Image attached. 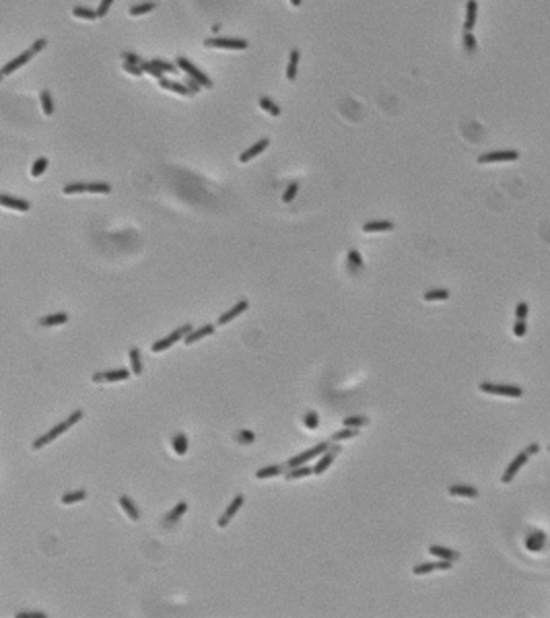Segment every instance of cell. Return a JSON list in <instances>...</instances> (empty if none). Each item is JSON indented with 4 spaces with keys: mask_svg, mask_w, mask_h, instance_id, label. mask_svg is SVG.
Returning a JSON list of instances; mask_svg holds the SVG:
<instances>
[{
    "mask_svg": "<svg viewBox=\"0 0 550 618\" xmlns=\"http://www.w3.org/2000/svg\"><path fill=\"white\" fill-rule=\"evenodd\" d=\"M81 418H83V410H74V412H72L71 416H68V418H66V421H64V423H60V425H56V427L52 428V431H48L46 435H42V437H39V439H35L31 447H33V450H42V447H46V445H48L49 441H54V439H56V437H58V435H62V433H66V431H68V428H71L72 425H76L78 421H81Z\"/></svg>",
    "mask_w": 550,
    "mask_h": 618,
    "instance_id": "cell-1",
    "label": "cell"
},
{
    "mask_svg": "<svg viewBox=\"0 0 550 618\" xmlns=\"http://www.w3.org/2000/svg\"><path fill=\"white\" fill-rule=\"evenodd\" d=\"M46 44H48V42H46L44 37H42V39H37V42H35V44H33L31 48H29L27 52H23L21 56H17V58H15V60H11V62H8L6 66H2V68H0V74H2V76H6V74L15 72L17 68H21V66H23V64H27L29 60H31V58H33L35 54H39V52H42V49L46 48Z\"/></svg>",
    "mask_w": 550,
    "mask_h": 618,
    "instance_id": "cell-2",
    "label": "cell"
},
{
    "mask_svg": "<svg viewBox=\"0 0 550 618\" xmlns=\"http://www.w3.org/2000/svg\"><path fill=\"white\" fill-rule=\"evenodd\" d=\"M177 68H179V71H184L190 78H194V81H196L200 87H204V89H213V81H211V78H208L202 71H200L198 66H194L192 62H190L188 58L179 56V58H177Z\"/></svg>",
    "mask_w": 550,
    "mask_h": 618,
    "instance_id": "cell-3",
    "label": "cell"
},
{
    "mask_svg": "<svg viewBox=\"0 0 550 618\" xmlns=\"http://www.w3.org/2000/svg\"><path fill=\"white\" fill-rule=\"evenodd\" d=\"M480 390L484 394H493V396H507V398H522L524 392L519 385H497V383H480Z\"/></svg>",
    "mask_w": 550,
    "mask_h": 618,
    "instance_id": "cell-4",
    "label": "cell"
},
{
    "mask_svg": "<svg viewBox=\"0 0 550 618\" xmlns=\"http://www.w3.org/2000/svg\"><path fill=\"white\" fill-rule=\"evenodd\" d=\"M192 330H194V328L190 326V324H186V326H182V328H177L175 332H171L167 338H163V340H157V342L151 346V351H153V353H163V351H167L169 346H173L177 340H182V338H184L188 332H192Z\"/></svg>",
    "mask_w": 550,
    "mask_h": 618,
    "instance_id": "cell-5",
    "label": "cell"
},
{
    "mask_svg": "<svg viewBox=\"0 0 550 618\" xmlns=\"http://www.w3.org/2000/svg\"><path fill=\"white\" fill-rule=\"evenodd\" d=\"M206 48H218V49H245V39H231V37H211L204 42Z\"/></svg>",
    "mask_w": 550,
    "mask_h": 618,
    "instance_id": "cell-6",
    "label": "cell"
},
{
    "mask_svg": "<svg viewBox=\"0 0 550 618\" xmlns=\"http://www.w3.org/2000/svg\"><path fill=\"white\" fill-rule=\"evenodd\" d=\"M328 443H319V445H315V447H311V450H307V452H303V453H299V455H295V457H291V460L287 462V466L288 468H295V466H303L305 462H309V460H313V457H317V455H322L326 450H328Z\"/></svg>",
    "mask_w": 550,
    "mask_h": 618,
    "instance_id": "cell-7",
    "label": "cell"
},
{
    "mask_svg": "<svg viewBox=\"0 0 550 618\" xmlns=\"http://www.w3.org/2000/svg\"><path fill=\"white\" fill-rule=\"evenodd\" d=\"M340 453V445H330L328 450L324 452V455L319 457V462L315 464V468H313V472L319 476V474H324L330 466H332V462L336 460V455Z\"/></svg>",
    "mask_w": 550,
    "mask_h": 618,
    "instance_id": "cell-8",
    "label": "cell"
},
{
    "mask_svg": "<svg viewBox=\"0 0 550 618\" xmlns=\"http://www.w3.org/2000/svg\"><path fill=\"white\" fill-rule=\"evenodd\" d=\"M519 153L517 151H497V153H486L478 157V163H497V161H517Z\"/></svg>",
    "mask_w": 550,
    "mask_h": 618,
    "instance_id": "cell-9",
    "label": "cell"
},
{
    "mask_svg": "<svg viewBox=\"0 0 550 618\" xmlns=\"http://www.w3.org/2000/svg\"><path fill=\"white\" fill-rule=\"evenodd\" d=\"M130 377L128 369H114V371H103V373H95L93 381L95 383H103V381H124Z\"/></svg>",
    "mask_w": 550,
    "mask_h": 618,
    "instance_id": "cell-10",
    "label": "cell"
},
{
    "mask_svg": "<svg viewBox=\"0 0 550 618\" xmlns=\"http://www.w3.org/2000/svg\"><path fill=\"white\" fill-rule=\"evenodd\" d=\"M243 501H245V499H243V495H237V497H235V499L231 501V505L227 507V511L221 515V520H218V527H227V523L233 520V515H235L239 509H241Z\"/></svg>",
    "mask_w": 550,
    "mask_h": 618,
    "instance_id": "cell-11",
    "label": "cell"
},
{
    "mask_svg": "<svg viewBox=\"0 0 550 618\" xmlns=\"http://www.w3.org/2000/svg\"><path fill=\"white\" fill-rule=\"evenodd\" d=\"M527 457H529V455H527L526 452L517 453V457H515V460H513L511 464H509V468H507V470H505V474H503V482H505V484L513 480V478H515V474L519 472V468H522V466H524V464L527 462Z\"/></svg>",
    "mask_w": 550,
    "mask_h": 618,
    "instance_id": "cell-12",
    "label": "cell"
},
{
    "mask_svg": "<svg viewBox=\"0 0 550 618\" xmlns=\"http://www.w3.org/2000/svg\"><path fill=\"white\" fill-rule=\"evenodd\" d=\"M445 571V569H452V561H437V563H425V565H416L414 567V575H427V573H431V571Z\"/></svg>",
    "mask_w": 550,
    "mask_h": 618,
    "instance_id": "cell-13",
    "label": "cell"
},
{
    "mask_svg": "<svg viewBox=\"0 0 550 618\" xmlns=\"http://www.w3.org/2000/svg\"><path fill=\"white\" fill-rule=\"evenodd\" d=\"M0 206H6V208H15V211H23L27 213L31 204L27 200H21V198H13V196H6V194H0Z\"/></svg>",
    "mask_w": 550,
    "mask_h": 618,
    "instance_id": "cell-14",
    "label": "cell"
},
{
    "mask_svg": "<svg viewBox=\"0 0 550 618\" xmlns=\"http://www.w3.org/2000/svg\"><path fill=\"white\" fill-rule=\"evenodd\" d=\"M247 307H249V303L245 301V299H243V301H239L235 307H231L227 313H223L221 317H218V326H225V324H229L231 320H235V317H237V315H241Z\"/></svg>",
    "mask_w": 550,
    "mask_h": 618,
    "instance_id": "cell-15",
    "label": "cell"
},
{
    "mask_svg": "<svg viewBox=\"0 0 550 618\" xmlns=\"http://www.w3.org/2000/svg\"><path fill=\"white\" fill-rule=\"evenodd\" d=\"M268 146V138H262V141H258L254 146H249L245 153H241V157H239V161L241 163H249L254 157H258L260 153H264V148Z\"/></svg>",
    "mask_w": 550,
    "mask_h": 618,
    "instance_id": "cell-16",
    "label": "cell"
},
{
    "mask_svg": "<svg viewBox=\"0 0 550 618\" xmlns=\"http://www.w3.org/2000/svg\"><path fill=\"white\" fill-rule=\"evenodd\" d=\"M159 85H161L163 89H167V91H173V93H177V95H182V97H190V91L186 89V85L184 83H179V81H169V78H159Z\"/></svg>",
    "mask_w": 550,
    "mask_h": 618,
    "instance_id": "cell-17",
    "label": "cell"
},
{
    "mask_svg": "<svg viewBox=\"0 0 550 618\" xmlns=\"http://www.w3.org/2000/svg\"><path fill=\"white\" fill-rule=\"evenodd\" d=\"M394 223L392 221H369L363 225L365 233H382V231H392Z\"/></svg>",
    "mask_w": 550,
    "mask_h": 618,
    "instance_id": "cell-18",
    "label": "cell"
},
{
    "mask_svg": "<svg viewBox=\"0 0 550 618\" xmlns=\"http://www.w3.org/2000/svg\"><path fill=\"white\" fill-rule=\"evenodd\" d=\"M211 334H215V326H211V324H206V326H202L200 330H194V332H188L186 334V344L190 346V344H194V342H198L200 338H204V336H211Z\"/></svg>",
    "mask_w": 550,
    "mask_h": 618,
    "instance_id": "cell-19",
    "label": "cell"
},
{
    "mask_svg": "<svg viewBox=\"0 0 550 618\" xmlns=\"http://www.w3.org/2000/svg\"><path fill=\"white\" fill-rule=\"evenodd\" d=\"M449 495L454 497H468V499H476L478 497V491L474 486H468V484H454L449 486Z\"/></svg>",
    "mask_w": 550,
    "mask_h": 618,
    "instance_id": "cell-20",
    "label": "cell"
},
{
    "mask_svg": "<svg viewBox=\"0 0 550 618\" xmlns=\"http://www.w3.org/2000/svg\"><path fill=\"white\" fill-rule=\"evenodd\" d=\"M476 11H478V4H476V0H468L464 31H472V29H474V25H476Z\"/></svg>",
    "mask_w": 550,
    "mask_h": 618,
    "instance_id": "cell-21",
    "label": "cell"
},
{
    "mask_svg": "<svg viewBox=\"0 0 550 618\" xmlns=\"http://www.w3.org/2000/svg\"><path fill=\"white\" fill-rule=\"evenodd\" d=\"M429 552L431 554H435V556H439V559H443V561H457V552L455 550H449V548H443V546H429Z\"/></svg>",
    "mask_w": 550,
    "mask_h": 618,
    "instance_id": "cell-22",
    "label": "cell"
},
{
    "mask_svg": "<svg viewBox=\"0 0 550 618\" xmlns=\"http://www.w3.org/2000/svg\"><path fill=\"white\" fill-rule=\"evenodd\" d=\"M120 505H122V509L128 513L130 520H134V522H136V520H141V511H138V507H136L132 501H130L126 495L120 497Z\"/></svg>",
    "mask_w": 550,
    "mask_h": 618,
    "instance_id": "cell-23",
    "label": "cell"
},
{
    "mask_svg": "<svg viewBox=\"0 0 550 618\" xmlns=\"http://www.w3.org/2000/svg\"><path fill=\"white\" fill-rule=\"evenodd\" d=\"M66 322H68V313H52V315H44L42 320H39V326L49 328V326L66 324Z\"/></svg>",
    "mask_w": 550,
    "mask_h": 618,
    "instance_id": "cell-24",
    "label": "cell"
},
{
    "mask_svg": "<svg viewBox=\"0 0 550 618\" xmlns=\"http://www.w3.org/2000/svg\"><path fill=\"white\" fill-rule=\"evenodd\" d=\"M544 544H546V536L542 532L536 530L534 534H529V538H527V548H529V550H542Z\"/></svg>",
    "mask_w": 550,
    "mask_h": 618,
    "instance_id": "cell-25",
    "label": "cell"
},
{
    "mask_svg": "<svg viewBox=\"0 0 550 618\" xmlns=\"http://www.w3.org/2000/svg\"><path fill=\"white\" fill-rule=\"evenodd\" d=\"M313 474V470L311 468H307L305 464L303 466H295V468H291V470L287 472V480H297V478H307V476H311Z\"/></svg>",
    "mask_w": 550,
    "mask_h": 618,
    "instance_id": "cell-26",
    "label": "cell"
},
{
    "mask_svg": "<svg viewBox=\"0 0 550 618\" xmlns=\"http://www.w3.org/2000/svg\"><path fill=\"white\" fill-rule=\"evenodd\" d=\"M285 468H287V466H283V464H278V466H266V468H262V470L256 472V478L264 480V478H270V476H278L281 472H285Z\"/></svg>",
    "mask_w": 550,
    "mask_h": 618,
    "instance_id": "cell-27",
    "label": "cell"
},
{
    "mask_svg": "<svg viewBox=\"0 0 550 618\" xmlns=\"http://www.w3.org/2000/svg\"><path fill=\"white\" fill-rule=\"evenodd\" d=\"M297 66H299V49H293L291 58H288V66H287V78H288V81H295V78H297Z\"/></svg>",
    "mask_w": 550,
    "mask_h": 618,
    "instance_id": "cell-28",
    "label": "cell"
},
{
    "mask_svg": "<svg viewBox=\"0 0 550 618\" xmlns=\"http://www.w3.org/2000/svg\"><path fill=\"white\" fill-rule=\"evenodd\" d=\"M130 363H132V373L141 375L143 373V361H141V351L136 346L130 348Z\"/></svg>",
    "mask_w": 550,
    "mask_h": 618,
    "instance_id": "cell-29",
    "label": "cell"
},
{
    "mask_svg": "<svg viewBox=\"0 0 550 618\" xmlns=\"http://www.w3.org/2000/svg\"><path fill=\"white\" fill-rule=\"evenodd\" d=\"M425 301H445V299H449V291H445V288H431V291H427L425 293Z\"/></svg>",
    "mask_w": 550,
    "mask_h": 618,
    "instance_id": "cell-30",
    "label": "cell"
},
{
    "mask_svg": "<svg viewBox=\"0 0 550 618\" xmlns=\"http://www.w3.org/2000/svg\"><path fill=\"white\" fill-rule=\"evenodd\" d=\"M186 511H188V503H184V501H182V503H177V505L173 507V509H171V513H169V515L165 517V522H167V523H175V522H177L179 517H182Z\"/></svg>",
    "mask_w": 550,
    "mask_h": 618,
    "instance_id": "cell-31",
    "label": "cell"
},
{
    "mask_svg": "<svg viewBox=\"0 0 550 618\" xmlns=\"http://www.w3.org/2000/svg\"><path fill=\"white\" fill-rule=\"evenodd\" d=\"M260 107L268 112L270 116H281V107H278L270 97H260Z\"/></svg>",
    "mask_w": 550,
    "mask_h": 618,
    "instance_id": "cell-32",
    "label": "cell"
},
{
    "mask_svg": "<svg viewBox=\"0 0 550 618\" xmlns=\"http://www.w3.org/2000/svg\"><path fill=\"white\" fill-rule=\"evenodd\" d=\"M173 450H175L177 455H184L188 452V437L184 433H177L173 437Z\"/></svg>",
    "mask_w": 550,
    "mask_h": 618,
    "instance_id": "cell-33",
    "label": "cell"
},
{
    "mask_svg": "<svg viewBox=\"0 0 550 618\" xmlns=\"http://www.w3.org/2000/svg\"><path fill=\"white\" fill-rule=\"evenodd\" d=\"M155 8H157V4H155V2H143V4H134V6H130V15H132V17H138V15H146V13L155 11Z\"/></svg>",
    "mask_w": 550,
    "mask_h": 618,
    "instance_id": "cell-34",
    "label": "cell"
},
{
    "mask_svg": "<svg viewBox=\"0 0 550 618\" xmlns=\"http://www.w3.org/2000/svg\"><path fill=\"white\" fill-rule=\"evenodd\" d=\"M39 99H42L44 114H46V116H52V114H54V101H52V95H49L48 89H44L42 95H39Z\"/></svg>",
    "mask_w": 550,
    "mask_h": 618,
    "instance_id": "cell-35",
    "label": "cell"
},
{
    "mask_svg": "<svg viewBox=\"0 0 550 618\" xmlns=\"http://www.w3.org/2000/svg\"><path fill=\"white\" fill-rule=\"evenodd\" d=\"M72 15L78 17V19H87V21H95V19H97V13L91 11V8H87V6H74Z\"/></svg>",
    "mask_w": 550,
    "mask_h": 618,
    "instance_id": "cell-36",
    "label": "cell"
},
{
    "mask_svg": "<svg viewBox=\"0 0 550 618\" xmlns=\"http://www.w3.org/2000/svg\"><path fill=\"white\" fill-rule=\"evenodd\" d=\"M87 499V493L85 491H72V493H66L62 497V503L64 505H72V503H78V501H85Z\"/></svg>",
    "mask_w": 550,
    "mask_h": 618,
    "instance_id": "cell-37",
    "label": "cell"
},
{
    "mask_svg": "<svg viewBox=\"0 0 550 618\" xmlns=\"http://www.w3.org/2000/svg\"><path fill=\"white\" fill-rule=\"evenodd\" d=\"M87 192H93V194H109V192H112V186L105 184V182H93V184H87Z\"/></svg>",
    "mask_w": 550,
    "mask_h": 618,
    "instance_id": "cell-38",
    "label": "cell"
},
{
    "mask_svg": "<svg viewBox=\"0 0 550 618\" xmlns=\"http://www.w3.org/2000/svg\"><path fill=\"white\" fill-rule=\"evenodd\" d=\"M151 62L159 68L161 72H171V74H175V72H179V68H177V64H169V62H165V60H159V58H155V60H151Z\"/></svg>",
    "mask_w": 550,
    "mask_h": 618,
    "instance_id": "cell-39",
    "label": "cell"
},
{
    "mask_svg": "<svg viewBox=\"0 0 550 618\" xmlns=\"http://www.w3.org/2000/svg\"><path fill=\"white\" fill-rule=\"evenodd\" d=\"M357 435H359V428H355V427H346L344 431L334 433V435H332V439H334V441H342V439H351V437H357Z\"/></svg>",
    "mask_w": 550,
    "mask_h": 618,
    "instance_id": "cell-40",
    "label": "cell"
},
{
    "mask_svg": "<svg viewBox=\"0 0 550 618\" xmlns=\"http://www.w3.org/2000/svg\"><path fill=\"white\" fill-rule=\"evenodd\" d=\"M365 425H369V418H367V416H346V418H344V427H355V428H359V427H365Z\"/></svg>",
    "mask_w": 550,
    "mask_h": 618,
    "instance_id": "cell-41",
    "label": "cell"
},
{
    "mask_svg": "<svg viewBox=\"0 0 550 618\" xmlns=\"http://www.w3.org/2000/svg\"><path fill=\"white\" fill-rule=\"evenodd\" d=\"M46 169H48V159H46V157H39L37 161L33 163V167H31V175H33V177H39V175L46 171Z\"/></svg>",
    "mask_w": 550,
    "mask_h": 618,
    "instance_id": "cell-42",
    "label": "cell"
},
{
    "mask_svg": "<svg viewBox=\"0 0 550 618\" xmlns=\"http://www.w3.org/2000/svg\"><path fill=\"white\" fill-rule=\"evenodd\" d=\"M297 192H299V184H297V182H291V184H288V188H287V192L283 194V200H285V202H293L295 196H297Z\"/></svg>",
    "mask_w": 550,
    "mask_h": 618,
    "instance_id": "cell-43",
    "label": "cell"
},
{
    "mask_svg": "<svg viewBox=\"0 0 550 618\" xmlns=\"http://www.w3.org/2000/svg\"><path fill=\"white\" fill-rule=\"evenodd\" d=\"M141 68H143V72H148V74H153V76H157V78H163V72L159 71V68L153 64V62H141Z\"/></svg>",
    "mask_w": 550,
    "mask_h": 618,
    "instance_id": "cell-44",
    "label": "cell"
},
{
    "mask_svg": "<svg viewBox=\"0 0 550 618\" xmlns=\"http://www.w3.org/2000/svg\"><path fill=\"white\" fill-rule=\"evenodd\" d=\"M64 194H81V192H87V184H68L62 188Z\"/></svg>",
    "mask_w": 550,
    "mask_h": 618,
    "instance_id": "cell-45",
    "label": "cell"
},
{
    "mask_svg": "<svg viewBox=\"0 0 550 618\" xmlns=\"http://www.w3.org/2000/svg\"><path fill=\"white\" fill-rule=\"evenodd\" d=\"M464 46H466V49L470 54L476 52V39H474L472 31H464Z\"/></svg>",
    "mask_w": 550,
    "mask_h": 618,
    "instance_id": "cell-46",
    "label": "cell"
},
{
    "mask_svg": "<svg viewBox=\"0 0 550 618\" xmlns=\"http://www.w3.org/2000/svg\"><path fill=\"white\" fill-rule=\"evenodd\" d=\"M348 262H351L355 268H363V258H361V254H359V250H353L348 252Z\"/></svg>",
    "mask_w": 550,
    "mask_h": 618,
    "instance_id": "cell-47",
    "label": "cell"
},
{
    "mask_svg": "<svg viewBox=\"0 0 550 618\" xmlns=\"http://www.w3.org/2000/svg\"><path fill=\"white\" fill-rule=\"evenodd\" d=\"M303 421H305V427H307V428H311V431H313V428H317V425H319V421H317V412H307Z\"/></svg>",
    "mask_w": 550,
    "mask_h": 618,
    "instance_id": "cell-48",
    "label": "cell"
},
{
    "mask_svg": "<svg viewBox=\"0 0 550 618\" xmlns=\"http://www.w3.org/2000/svg\"><path fill=\"white\" fill-rule=\"evenodd\" d=\"M112 4H114V0H101V4H99V8H97V19H101V17H105L107 13H109V8H112Z\"/></svg>",
    "mask_w": 550,
    "mask_h": 618,
    "instance_id": "cell-49",
    "label": "cell"
},
{
    "mask_svg": "<svg viewBox=\"0 0 550 618\" xmlns=\"http://www.w3.org/2000/svg\"><path fill=\"white\" fill-rule=\"evenodd\" d=\"M122 58H124V62L136 64V66H141V62H143V58H141V56H136V54H132V52H124V54H122Z\"/></svg>",
    "mask_w": 550,
    "mask_h": 618,
    "instance_id": "cell-50",
    "label": "cell"
},
{
    "mask_svg": "<svg viewBox=\"0 0 550 618\" xmlns=\"http://www.w3.org/2000/svg\"><path fill=\"white\" fill-rule=\"evenodd\" d=\"M124 71H126V72H130V74H134V76H143V68H141V66H136V64L124 62Z\"/></svg>",
    "mask_w": 550,
    "mask_h": 618,
    "instance_id": "cell-51",
    "label": "cell"
},
{
    "mask_svg": "<svg viewBox=\"0 0 550 618\" xmlns=\"http://www.w3.org/2000/svg\"><path fill=\"white\" fill-rule=\"evenodd\" d=\"M513 334H515V336H519V338L526 336V320H517V322H515V326H513Z\"/></svg>",
    "mask_w": 550,
    "mask_h": 618,
    "instance_id": "cell-52",
    "label": "cell"
},
{
    "mask_svg": "<svg viewBox=\"0 0 550 618\" xmlns=\"http://www.w3.org/2000/svg\"><path fill=\"white\" fill-rule=\"evenodd\" d=\"M515 315H517V320H526L527 317V303H517V309H515Z\"/></svg>",
    "mask_w": 550,
    "mask_h": 618,
    "instance_id": "cell-53",
    "label": "cell"
},
{
    "mask_svg": "<svg viewBox=\"0 0 550 618\" xmlns=\"http://www.w3.org/2000/svg\"><path fill=\"white\" fill-rule=\"evenodd\" d=\"M184 85H186V89L190 91V95H194V93L200 91V85L194 81V78H190V76H188V81H184Z\"/></svg>",
    "mask_w": 550,
    "mask_h": 618,
    "instance_id": "cell-54",
    "label": "cell"
},
{
    "mask_svg": "<svg viewBox=\"0 0 550 618\" xmlns=\"http://www.w3.org/2000/svg\"><path fill=\"white\" fill-rule=\"evenodd\" d=\"M239 441H243V443H254V441H256V435H254L252 431H241V433H239Z\"/></svg>",
    "mask_w": 550,
    "mask_h": 618,
    "instance_id": "cell-55",
    "label": "cell"
},
{
    "mask_svg": "<svg viewBox=\"0 0 550 618\" xmlns=\"http://www.w3.org/2000/svg\"><path fill=\"white\" fill-rule=\"evenodd\" d=\"M17 618H46L44 612H19Z\"/></svg>",
    "mask_w": 550,
    "mask_h": 618,
    "instance_id": "cell-56",
    "label": "cell"
},
{
    "mask_svg": "<svg viewBox=\"0 0 550 618\" xmlns=\"http://www.w3.org/2000/svg\"><path fill=\"white\" fill-rule=\"evenodd\" d=\"M538 452H540V445H538V443H532V445L527 447V452H526V453H527V455H532V453H538Z\"/></svg>",
    "mask_w": 550,
    "mask_h": 618,
    "instance_id": "cell-57",
    "label": "cell"
},
{
    "mask_svg": "<svg viewBox=\"0 0 550 618\" xmlns=\"http://www.w3.org/2000/svg\"><path fill=\"white\" fill-rule=\"evenodd\" d=\"M291 4L293 6H301V0H291Z\"/></svg>",
    "mask_w": 550,
    "mask_h": 618,
    "instance_id": "cell-58",
    "label": "cell"
}]
</instances>
